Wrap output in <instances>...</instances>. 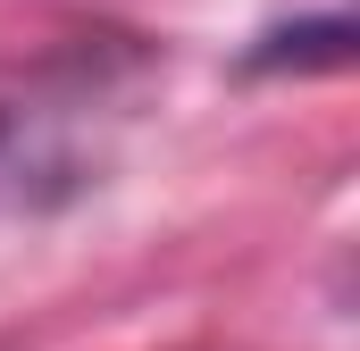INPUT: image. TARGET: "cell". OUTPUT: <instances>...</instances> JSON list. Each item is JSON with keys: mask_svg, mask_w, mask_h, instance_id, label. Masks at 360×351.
Masks as SVG:
<instances>
[{"mask_svg": "<svg viewBox=\"0 0 360 351\" xmlns=\"http://www.w3.org/2000/svg\"><path fill=\"white\" fill-rule=\"evenodd\" d=\"M160 59L134 34H76L0 67V218H51L109 176Z\"/></svg>", "mask_w": 360, "mask_h": 351, "instance_id": "6da1fadb", "label": "cell"}, {"mask_svg": "<svg viewBox=\"0 0 360 351\" xmlns=\"http://www.w3.org/2000/svg\"><path fill=\"white\" fill-rule=\"evenodd\" d=\"M352 42H360V25L344 8H327V17H302V25H269L243 51V67L252 76H319V67H352Z\"/></svg>", "mask_w": 360, "mask_h": 351, "instance_id": "7a4b0ae2", "label": "cell"}]
</instances>
